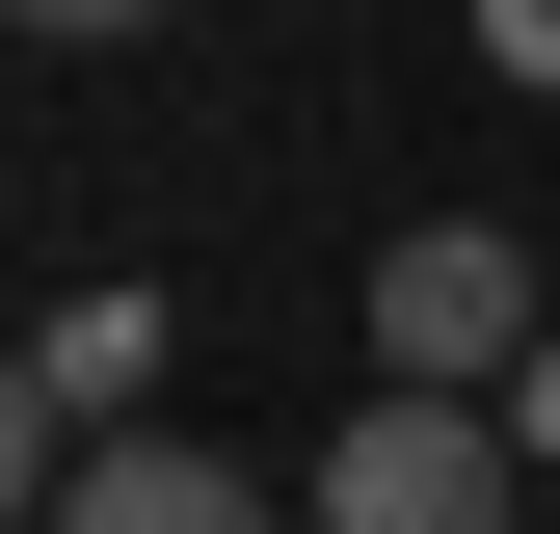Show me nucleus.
<instances>
[{
  "label": "nucleus",
  "mask_w": 560,
  "mask_h": 534,
  "mask_svg": "<svg viewBox=\"0 0 560 534\" xmlns=\"http://www.w3.org/2000/svg\"><path fill=\"white\" fill-rule=\"evenodd\" d=\"M294 508H320V534H508V508H534V428H508V400H454V374H374V400L320 428Z\"/></svg>",
  "instance_id": "1"
},
{
  "label": "nucleus",
  "mask_w": 560,
  "mask_h": 534,
  "mask_svg": "<svg viewBox=\"0 0 560 534\" xmlns=\"http://www.w3.org/2000/svg\"><path fill=\"white\" fill-rule=\"evenodd\" d=\"M560 348V321H534V241L508 214H428V241H374V374H454V400H508Z\"/></svg>",
  "instance_id": "2"
},
{
  "label": "nucleus",
  "mask_w": 560,
  "mask_h": 534,
  "mask_svg": "<svg viewBox=\"0 0 560 534\" xmlns=\"http://www.w3.org/2000/svg\"><path fill=\"white\" fill-rule=\"evenodd\" d=\"M27 534H320L294 481H241V454H187V428H107V454H54Z\"/></svg>",
  "instance_id": "3"
},
{
  "label": "nucleus",
  "mask_w": 560,
  "mask_h": 534,
  "mask_svg": "<svg viewBox=\"0 0 560 534\" xmlns=\"http://www.w3.org/2000/svg\"><path fill=\"white\" fill-rule=\"evenodd\" d=\"M133 400H161V294H54V321H27V481L107 454Z\"/></svg>",
  "instance_id": "4"
},
{
  "label": "nucleus",
  "mask_w": 560,
  "mask_h": 534,
  "mask_svg": "<svg viewBox=\"0 0 560 534\" xmlns=\"http://www.w3.org/2000/svg\"><path fill=\"white\" fill-rule=\"evenodd\" d=\"M0 27H54V54H107V27H187V0H0Z\"/></svg>",
  "instance_id": "5"
},
{
  "label": "nucleus",
  "mask_w": 560,
  "mask_h": 534,
  "mask_svg": "<svg viewBox=\"0 0 560 534\" xmlns=\"http://www.w3.org/2000/svg\"><path fill=\"white\" fill-rule=\"evenodd\" d=\"M480 54H508V81H534V107H560V0H480Z\"/></svg>",
  "instance_id": "6"
},
{
  "label": "nucleus",
  "mask_w": 560,
  "mask_h": 534,
  "mask_svg": "<svg viewBox=\"0 0 560 534\" xmlns=\"http://www.w3.org/2000/svg\"><path fill=\"white\" fill-rule=\"evenodd\" d=\"M508 428H534V481H560V348H534V374H508Z\"/></svg>",
  "instance_id": "7"
}]
</instances>
